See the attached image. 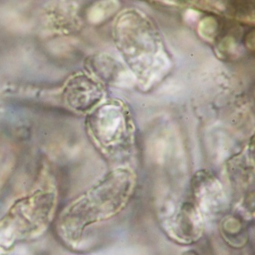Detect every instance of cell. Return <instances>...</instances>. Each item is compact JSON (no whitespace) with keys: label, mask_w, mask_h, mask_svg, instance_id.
Here are the masks:
<instances>
[{"label":"cell","mask_w":255,"mask_h":255,"mask_svg":"<svg viewBox=\"0 0 255 255\" xmlns=\"http://www.w3.org/2000/svg\"><path fill=\"white\" fill-rule=\"evenodd\" d=\"M136 176L128 169H118L74 202L60 220L58 232L65 242L75 245L86 228L117 216L130 200Z\"/></svg>","instance_id":"obj_1"},{"label":"cell","mask_w":255,"mask_h":255,"mask_svg":"<svg viewBox=\"0 0 255 255\" xmlns=\"http://www.w3.org/2000/svg\"><path fill=\"white\" fill-rule=\"evenodd\" d=\"M117 42L127 62L143 78L162 52L159 34L149 20L136 11L121 15L117 24Z\"/></svg>","instance_id":"obj_2"},{"label":"cell","mask_w":255,"mask_h":255,"mask_svg":"<svg viewBox=\"0 0 255 255\" xmlns=\"http://www.w3.org/2000/svg\"><path fill=\"white\" fill-rule=\"evenodd\" d=\"M91 134L99 146L111 154L130 149L134 137V125L129 110L119 101L98 108L88 123Z\"/></svg>","instance_id":"obj_3"},{"label":"cell","mask_w":255,"mask_h":255,"mask_svg":"<svg viewBox=\"0 0 255 255\" xmlns=\"http://www.w3.org/2000/svg\"><path fill=\"white\" fill-rule=\"evenodd\" d=\"M162 226L172 241L182 245H190L203 236L204 216L197 206L184 203L177 212L164 219Z\"/></svg>","instance_id":"obj_4"},{"label":"cell","mask_w":255,"mask_h":255,"mask_svg":"<svg viewBox=\"0 0 255 255\" xmlns=\"http://www.w3.org/2000/svg\"><path fill=\"white\" fill-rule=\"evenodd\" d=\"M192 188L196 206L202 215L215 216L226 209L227 200L222 183L211 172H196L192 179Z\"/></svg>","instance_id":"obj_5"},{"label":"cell","mask_w":255,"mask_h":255,"mask_svg":"<svg viewBox=\"0 0 255 255\" xmlns=\"http://www.w3.org/2000/svg\"><path fill=\"white\" fill-rule=\"evenodd\" d=\"M254 2H247V1H234L232 2V4H229L230 7L231 12H233L234 15H238V16H242V15H251L252 12H254Z\"/></svg>","instance_id":"obj_6"}]
</instances>
